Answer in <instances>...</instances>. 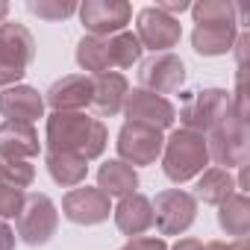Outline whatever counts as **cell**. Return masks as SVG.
Masks as SVG:
<instances>
[{"label": "cell", "instance_id": "1", "mask_svg": "<svg viewBox=\"0 0 250 250\" xmlns=\"http://www.w3.org/2000/svg\"><path fill=\"white\" fill-rule=\"evenodd\" d=\"M47 153H74L80 159H97L106 150L109 133L100 118H88L85 112H53L44 130Z\"/></svg>", "mask_w": 250, "mask_h": 250}, {"label": "cell", "instance_id": "2", "mask_svg": "<svg viewBox=\"0 0 250 250\" xmlns=\"http://www.w3.org/2000/svg\"><path fill=\"white\" fill-rule=\"evenodd\" d=\"M209 147V159H215L218 165H224V171L229 168H241L247 165V94H244V71H238V91L229 103L227 118L209 133L206 139Z\"/></svg>", "mask_w": 250, "mask_h": 250}, {"label": "cell", "instance_id": "3", "mask_svg": "<svg viewBox=\"0 0 250 250\" xmlns=\"http://www.w3.org/2000/svg\"><path fill=\"white\" fill-rule=\"evenodd\" d=\"M142 44L136 33H115V36H83L77 44V65L91 74H106L112 68H133L142 56Z\"/></svg>", "mask_w": 250, "mask_h": 250}, {"label": "cell", "instance_id": "4", "mask_svg": "<svg viewBox=\"0 0 250 250\" xmlns=\"http://www.w3.org/2000/svg\"><path fill=\"white\" fill-rule=\"evenodd\" d=\"M209 165L206 136L191 130H174L162 147V171L171 183H188L200 177Z\"/></svg>", "mask_w": 250, "mask_h": 250}, {"label": "cell", "instance_id": "5", "mask_svg": "<svg viewBox=\"0 0 250 250\" xmlns=\"http://www.w3.org/2000/svg\"><path fill=\"white\" fill-rule=\"evenodd\" d=\"M33 59H36L33 33L18 21H3L0 24V85L9 88L12 83H18Z\"/></svg>", "mask_w": 250, "mask_h": 250}, {"label": "cell", "instance_id": "6", "mask_svg": "<svg viewBox=\"0 0 250 250\" xmlns=\"http://www.w3.org/2000/svg\"><path fill=\"white\" fill-rule=\"evenodd\" d=\"M229 103H232V97H229V91H224V88H203V91H197V94L180 109V124H183V130H191V133H200V136L212 133L218 124L227 118Z\"/></svg>", "mask_w": 250, "mask_h": 250}, {"label": "cell", "instance_id": "7", "mask_svg": "<svg viewBox=\"0 0 250 250\" xmlns=\"http://www.w3.org/2000/svg\"><path fill=\"white\" fill-rule=\"evenodd\" d=\"M15 221H18L21 241L30 247H39V244H47L53 238V232L59 227V212L47 194H27Z\"/></svg>", "mask_w": 250, "mask_h": 250}, {"label": "cell", "instance_id": "8", "mask_svg": "<svg viewBox=\"0 0 250 250\" xmlns=\"http://www.w3.org/2000/svg\"><path fill=\"white\" fill-rule=\"evenodd\" d=\"M115 145H118L121 162H127V165H153V162L162 156L165 136H162V130H156V127L127 121V124L118 130V142H115Z\"/></svg>", "mask_w": 250, "mask_h": 250}, {"label": "cell", "instance_id": "9", "mask_svg": "<svg viewBox=\"0 0 250 250\" xmlns=\"http://www.w3.org/2000/svg\"><path fill=\"white\" fill-rule=\"evenodd\" d=\"M150 206H153V224L162 235H180L197 218V200H194V194H188L183 188L159 191Z\"/></svg>", "mask_w": 250, "mask_h": 250}, {"label": "cell", "instance_id": "10", "mask_svg": "<svg viewBox=\"0 0 250 250\" xmlns=\"http://www.w3.org/2000/svg\"><path fill=\"white\" fill-rule=\"evenodd\" d=\"M77 12L88 36H100V39L124 33V27L133 18V6L127 0H85Z\"/></svg>", "mask_w": 250, "mask_h": 250}, {"label": "cell", "instance_id": "11", "mask_svg": "<svg viewBox=\"0 0 250 250\" xmlns=\"http://www.w3.org/2000/svg\"><path fill=\"white\" fill-rule=\"evenodd\" d=\"M136 39L142 47H150L153 53H171V47H177L183 39V27L177 18L159 12L156 6H147L136 18Z\"/></svg>", "mask_w": 250, "mask_h": 250}, {"label": "cell", "instance_id": "12", "mask_svg": "<svg viewBox=\"0 0 250 250\" xmlns=\"http://www.w3.org/2000/svg\"><path fill=\"white\" fill-rule=\"evenodd\" d=\"M183 80H186V65L174 53H153L139 68L142 88L153 91V94H171L183 85Z\"/></svg>", "mask_w": 250, "mask_h": 250}, {"label": "cell", "instance_id": "13", "mask_svg": "<svg viewBox=\"0 0 250 250\" xmlns=\"http://www.w3.org/2000/svg\"><path fill=\"white\" fill-rule=\"evenodd\" d=\"M62 212L68 221L74 224H83V227H94V224H103L112 212V200L100 191V188H91V186H77L71 188L65 197H62Z\"/></svg>", "mask_w": 250, "mask_h": 250}, {"label": "cell", "instance_id": "14", "mask_svg": "<svg viewBox=\"0 0 250 250\" xmlns=\"http://www.w3.org/2000/svg\"><path fill=\"white\" fill-rule=\"evenodd\" d=\"M124 115H127V121L147 124V127H156V130L171 127L174 118H177V112H174L168 97L145 91V88H133L127 94V100H124Z\"/></svg>", "mask_w": 250, "mask_h": 250}, {"label": "cell", "instance_id": "15", "mask_svg": "<svg viewBox=\"0 0 250 250\" xmlns=\"http://www.w3.org/2000/svg\"><path fill=\"white\" fill-rule=\"evenodd\" d=\"M127 94H130L127 77L118 74V71H106V74L91 77V106L100 118H112V115L124 112Z\"/></svg>", "mask_w": 250, "mask_h": 250}, {"label": "cell", "instance_id": "16", "mask_svg": "<svg viewBox=\"0 0 250 250\" xmlns=\"http://www.w3.org/2000/svg\"><path fill=\"white\" fill-rule=\"evenodd\" d=\"M0 115L6 121L33 124L44 115V97L33 85H9L0 91Z\"/></svg>", "mask_w": 250, "mask_h": 250}, {"label": "cell", "instance_id": "17", "mask_svg": "<svg viewBox=\"0 0 250 250\" xmlns=\"http://www.w3.org/2000/svg\"><path fill=\"white\" fill-rule=\"evenodd\" d=\"M44 103H50L53 112H80V109L91 106V77L68 74V77L56 80L47 88Z\"/></svg>", "mask_w": 250, "mask_h": 250}, {"label": "cell", "instance_id": "18", "mask_svg": "<svg viewBox=\"0 0 250 250\" xmlns=\"http://www.w3.org/2000/svg\"><path fill=\"white\" fill-rule=\"evenodd\" d=\"M112 212H115L118 229H121L124 235H130V238H136V235H142V232H147V229L153 227V206H150V200H147L145 194H139V191L121 197V203H118Z\"/></svg>", "mask_w": 250, "mask_h": 250}, {"label": "cell", "instance_id": "19", "mask_svg": "<svg viewBox=\"0 0 250 250\" xmlns=\"http://www.w3.org/2000/svg\"><path fill=\"white\" fill-rule=\"evenodd\" d=\"M39 150L42 142L33 124H18V121L0 124V156L3 159H30Z\"/></svg>", "mask_w": 250, "mask_h": 250}, {"label": "cell", "instance_id": "20", "mask_svg": "<svg viewBox=\"0 0 250 250\" xmlns=\"http://www.w3.org/2000/svg\"><path fill=\"white\" fill-rule=\"evenodd\" d=\"M238 39V24H194L191 47L200 56H224Z\"/></svg>", "mask_w": 250, "mask_h": 250}, {"label": "cell", "instance_id": "21", "mask_svg": "<svg viewBox=\"0 0 250 250\" xmlns=\"http://www.w3.org/2000/svg\"><path fill=\"white\" fill-rule=\"evenodd\" d=\"M97 188L106 197H127L139 188V174L133 171V165L121 162V159H109L100 165L97 171Z\"/></svg>", "mask_w": 250, "mask_h": 250}, {"label": "cell", "instance_id": "22", "mask_svg": "<svg viewBox=\"0 0 250 250\" xmlns=\"http://www.w3.org/2000/svg\"><path fill=\"white\" fill-rule=\"evenodd\" d=\"M235 191V180L224 168H206L194 186V200H203L209 206H221Z\"/></svg>", "mask_w": 250, "mask_h": 250}, {"label": "cell", "instance_id": "23", "mask_svg": "<svg viewBox=\"0 0 250 250\" xmlns=\"http://www.w3.org/2000/svg\"><path fill=\"white\" fill-rule=\"evenodd\" d=\"M218 224L227 235H235V238H244L247 229H250V200L247 194L241 191H232L221 206H218Z\"/></svg>", "mask_w": 250, "mask_h": 250}, {"label": "cell", "instance_id": "24", "mask_svg": "<svg viewBox=\"0 0 250 250\" xmlns=\"http://www.w3.org/2000/svg\"><path fill=\"white\" fill-rule=\"evenodd\" d=\"M47 171H50L53 183H59L65 188H77V186H83V180L88 174V162L74 153H47Z\"/></svg>", "mask_w": 250, "mask_h": 250}, {"label": "cell", "instance_id": "25", "mask_svg": "<svg viewBox=\"0 0 250 250\" xmlns=\"http://www.w3.org/2000/svg\"><path fill=\"white\" fill-rule=\"evenodd\" d=\"M194 24H235V3L227 0H200L191 6Z\"/></svg>", "mask_w": 250, "mask_h": 250}, {"label": "cell", "instance_id": "26", "mask_svg": "<svg viewBox=\"0 0 250 250\" xmlns=\"http://www.w3.org/2000/svg\"><path fill=\"white\" fill-rule=\"evenodd\" d=\"M36 180V168L27 159H3L0 156V186L27 188Z\"/></svg>", "mask_w": 250, "mask_h": 250}, {"label": "cell", "instance_id": "27", "mask_svg": "<svg viewBox=\"0 0 250 250\" xmlns=\"http://www.w3.org/2000/svg\"><path fill=\"white\" fill-rule=\"evenodd\" d=\"M27 9L44 21H62V18H71L80 6L74 0H30Z\"/></svg>", "mask_w": 250, "mask_h": 250}, {"label": "cell", "instance_id": "28", "mask_svg": "<svg viewBox=\"0 0 250 250\" xmlns=\"http://www.w3.org/2000/svg\"><path fill=\"white\" fill-rule=\"evenodd\" d=\"M24 188H15V186H0V221L6 218H18L21 206H24Z\"/></svg>", "mask_w": 250, "mask_h": 250}, {"label": "cell", "instance_id": "29", "mask_svg": "<svg viewBox=\"0 0 250 250\" xmlns=\"http://www.w3.org/2000/svg\"><path fill=\"white\" fill-rule=\"evenodd\" d=\"M118 250H168V244L162 241V238H150V235H136V238H130L124 247H118Z\"/></svg>", "mask_w": 250, "mask_h": 250}, {"label": "cell", "instance_id": "30", "mask_svg": "<svg viewBox=\"0 0 250 250\" xmlns=\"http://www.w3.org/2000/svg\"><path fill=\"white\" fill-rule=\"evenodd\" d=\"M156 9L174 18L177 12H186V9H191V3H188V0H159V3H156Z\"/></svg>", "mask_w": 250, "mask_h": 250}, {"label": "cell", "instance_id": "31", "mask_svg": "<svg viewBox=\"0 0 250 250\" xmlns=\"http://www.w3.org/2000/svg\"><path fill=\"white\" fill-rule=\"evenodd\" d=\"M0 250H15V232L6 221H0Z\"/></svg>", "mask_w": 250, "mask_h": 250}, {"label": "cell", "instance_id": "32", "mask_svg": "<svg viewBox=\"0 0 250 250\" xmlns=\"http://www.w3.org/2000/svg\"><path fill=\"white\" fill-rule=\"evenodd\" d=\"M171 250H203V241H197V238H180Z\"/></svg>", "mask_w": 250, "mask_h": 250}, {"label": "cell", "instance_id": "33", "mask_svg": "<svg viewBox=\"0 0 250 250\" xmlns=\"http://www.w3.org/2000/svg\"><path fill=\"white\" fill-rule=\"evenodd\" d=\"M203 250H232V244H224V241H209V244H203Z\"/></svg>", "mask_w": 250, "mask_h": 250}, {"label": "cell", "instance_id": "34", "mask_svg": "<svg viewBox=\"0 0 250 250\" xmlns=\"http://www.w3.org/2000/svg\"><path fill=\"white\" fill-rule=\"evenodd\" d=\"M6 15H9V3H6V0H0V24H3Z\"/></svg>", "mask_w": 250, "mask_h": 250}, {"label": "cell", "instance_id": "35", "mask_svg": "<svg viewBox=\"0 0 250 250\" xmlns=\"http://www.w3.org/2000/svg\"><path fill=\"white\" fill-rule=\"evenodd\" d=\"M232 250H247V238H235L232 241Z\"/></svg>", "mask_w": 250, "mask_h": 250}]
</instances>
